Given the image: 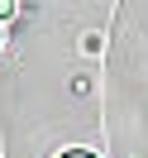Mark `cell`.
Masks as SVG:
<instances>
[{
  "label": "cell",
  "mask_w": 148,
  "mask_h": 158,
  "mask_svg": "<svg viewBox=\"0 0 148 158\" xmlns=\"http://www.w3.org/2000/svg\"><path fill=\"white\" fill-rule=\"evenodd\" d=\"M62 158H96V153H91V148H67Z\"/></svg>",
  "instance_id": "cell-1"
}]
</instances>
